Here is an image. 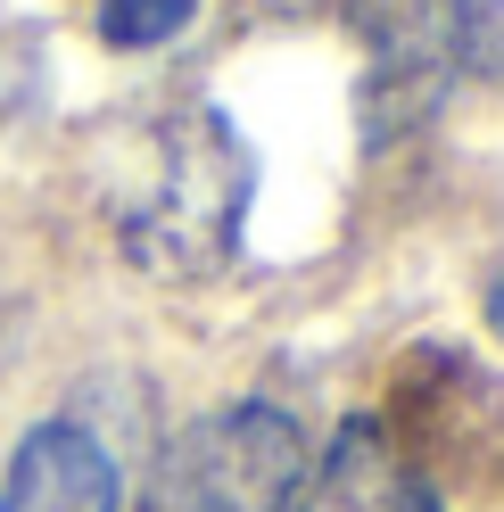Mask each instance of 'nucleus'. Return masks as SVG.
<instances>
[{
  "mask_svg": "<svg viewBox=\"0 0 504 512\" xmlns=\"http://www.w3.org/2000/svg\"><path fill=\"white\" fill-rule=\"evenodd\" d=\"M248 190H257V166H248L240 124L215 100H174L124 124L116 166H108V215L141 273L207 281L240 248Z\"/></svg>",
  "mask_w": 504,
  "mask_h": 512,
  "instance_id": "obj_1",
  "label": "nucleus"
},
{
  "mask_svg": "<svg viewBox=\"0 0 504 512\" xmlns=\"http://www.w3.org/2000/svg\"><path fill=\"white\" fill-rule=\"evenodd\" d=\"M306 479V430L281 405H215L166 438L149 512H290Z\"/></svg>",
  "mask_w": 504,
  "mask_h": 512,
  "instance_id": "obj_2",
  "label": "nucleus"
},
{
  "mask_svg": "<svg viewBox=\"0 0 504 512\" xmlns=\"http://www.w3.org/2000/svg\"><path fill=\"white\" fill-rule=\"evenodd\" d=\"M364 50V133L397 141L447 108L463 58V0H348Z\"/></svg>",
  "mask_w": 504,
  "mask_h": 512,
  "instance_id": "obj_3",
  "label": "nucleus"
},
{
  "mask_svg": "<svg viewBox=\"0 0 504 512\" xmlns=\"http://www.w3.org/2000/svg\"><path fill=\"white\" fill-rule=\"evenodd\" d=\"M290 512H438V488L372 413H356V422H339V438L306 463Z\"/></svg>",
  "mask_w": 504,
  "mask_h": 512,
  "instance_id": "obj_4",
  "label": "nucleus"
},
{
  "mask_svg": "<svg viewBox=\"0 0 504 512\" xmlns=\"http://www.w3.org/2000/svg\"><path fill=\"white\" fill-rule=\"evenodd\" d=\"M124 479L108 438H91L83 422H42L17 446L9 488H0V512H116Z\"/></svg>",
  "mask_w": 504,
  "mask_h": 512,
  "instance_id": "obj_5",
  "label": "nucleus"
},
{
  "mask_svg": "<svg viewBox=\"0 0 504 512\" xmlns=\"http://www.w3.org/2000/svg\"><path fill=\"white\" fill-rule=\"evenodd\" d=\"M191 17H199V0H91V25H100L108 50H157Z\"/></svg>",
  "mask_w": 504,
  "mask_h": 512,
  "instance_id": "obj_6",
  "label": "nucleus"
},
{
  "mask_svg": "<svg viewBox=\"0 0 504 512\" xmlns=\"http://www.w3.org/2000/svg\"><path fill=\"white\" fill-rule=\"evenodd\" d=\"M488 331L504 339V256H496V273H488Z\"/></svg>",
  "mask_w": 504,
  "mask_h": 512,
  "instance_id": "obj_7",
  "label": "nucleus"
}]
</instances>
